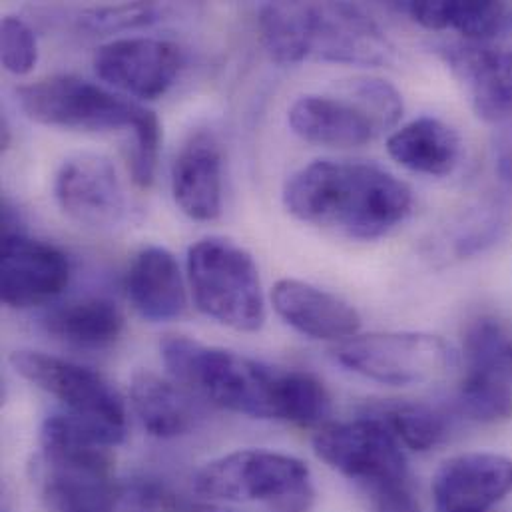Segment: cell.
Instances as JSON below:
<instances>
[{
	"instance_id": "cell-1",
	"label": "cell",
	"mask_w": 512,
	"mask_h": 512,
	"mask_svg": "<svg viewBox=\"0 0 512 512\" xmlns=\"http://www.w3.org/2000/svg\"><path fill=\"white\" fill-rule=\"evenodd\" d=\"M160 353L174 381L220 409L305 429L325 427L331 415L325 385L307 371L271 367L186 335L164 337Z\"/></svg>"
},
{
	"instance_id": "cell-2",
	"label": "cell",
	"mask_w": 512,
	"mask_h": 512,
	"mask_svg": "<svg viewBox=\"0 0 512 512\" xmlns=\"http://www.w3.org/2000/svg\"><path fill=\"white\" fill-rule=\"evenodd\" d=\"M32 473L50 512H160L164 491L146 479H118L114 445L60 411L44 419Z\"/></svg>"
},
{
	"instance_id": "cell-3",
	"label": "cell",
	"mask_w": 512,
	"mask_h": 512,
	"mask_svg": "<svg viewBox=\"0 0 512 512\" xmlns=\"http://www.w3.org/2000/svg\"><path fill=\"white\" fill-rule=\"evenodd\" d=\"M283 204L305 224L371 242L409 218L413 194L379 166L317 160L287 180Z\"/></svg>"
},
{
	"instance_id": "cell-4",
	"label": "cell",
	"mask_w": 512,
	"mask_h": 512,
	"mask_svg": "<svg viewBox=\"0 0 512 512\" xmlns=\"http://www.w3.org/2000/svg\"><path fill=\"white\" fill-rule=\"evenodd\" d=\"M22 112L42 126L66 130H124L132 134L130 174L138 188L154 184L160 122L158 116L120 94L72 74H56L16 90Z\"/></svg>"
},
{
	"instance_id": "cell-5",
	"label": "cell",
	"mask_w": 512,
	"mask_h": 512,
	"mask_svg": "<svg viewBox=\"0 0 512 512\" xmlns=\"http://www.w3.org/2000/svg\"><path fill=\"white\" fill-rule=\"evenodd\" d=\"M194 491L210 503H254L273 512H309L315 485L309 467L291 455L242 449L206 463Z\"/></svg>"
},
{
	"instance_id": "cell-6",
	"label": "cell",
	"mask_w": 512,
	"mask_h": 512,
	"mask_svg": "<svg viewBox=\"0 0 512 512\" xmlns=\"http://www.w3.org/2000/svg\"><path fill=\"white\" fill-rule=\"evenodd\" d=\"M403 98L381 78H355L341 94H309L293 102L287 122L301 140L329 148H359L397 126Z\"/></svg>"
},
{
	"instance_id": "cell-7",
	"label": "cell",
	"mask_w": 512,
	"mask_h": 512,
	"mask_svg": "<svg viewBox=\"0 0 512 512\" xmlns=\"http://www.w3.org/2000/svg\"><path fill=\"white\" fill-rule=\"evenodd\" d=\"M188 281L196 307L236 331H259L265 297L256 261L230 240L206 238L188 252Z\"/></svg>"
},
{
	"instance_id": "cell-8",
	"label": "cell",
	"mask_w": 512,
	"mask_h": 512,
	"mask_svg": "<svg viewBox=\"0 0 512 512\" xmlns=\"http://www.w3.org/2000/svg\"><path fill=\"white\" fill-rule=\"evenodd\" d=\"M313 449L327 467L365 489L373 501L413 487L403 445L373 415L321 427Z\"/></svg>"
},
{
	"instance_id": "cell-9",
	"label": "cell",
	"mask_w": 512,
	"mask_h": 512,
	"mask_svg": "<svg viewBox=\"0 0 512 512\" xmlns=\"http://www.w3.org/2000/svg\"><path fill=\"white\" fill-rule=\"evenodd\" d=\"M10 365L22 379L58 399L64 413L100 431L114 447L124 441V401L114 385L98 371L30 349L14 351Z\"/></svg>"
},
{
	"instance_id": "cell-10",
	"label": "cell",
	"mask_w": 512,
	"mask_h": 512,
	"mask_svg": "<svg viewBox=\"0 0 512 512\" xmlns=\"http://www.w3.org/2000/svg\"><path fill=\"white\" fill-rule=\"evenodd\" d=\"M333 359L381 385L409 387L435 381L451 365V347L437 335L395 331L355 335L333 347Z\"/></svg>"
},
{
	"instance_id": "cell-11",
	"label": "cell",
	"mask_w": 512,
	"mask_h": 512,
	"mask_svg": "<svg viewBox=\"0 0 512 512\" xmlns=\"http://www.w3.org/2000/svg\"><path fill=\"white\" fill-rule=\"evenodd\" d=\"M465 373L459 385V409L479 423L512 417V335L495 317L481 315L463 337Z\"/></svg>"
},
{
	"instance_id": "cell-12",
	"label": "cell",
	"mask_w": 512,
	"mask_h": 512,
	"mask_svg": "<svg viewBox=\"0 0 512 512\" xmlns=\"http://www.w3.org/2000/svg\"><path fill=\"white\" fill-rule=\"evenodd\" d=\"M391 52L393 48L383 30L359 6L347 2H307V58L379 66L391 58Z\"/></svg>"
},
{
	"instance_id": "cell-13",
	"label": "cell",
	"mask_w": 512,
	"mask_h": 512,
	"mask_svg": "<svg viewBox=\"0 0 512 512\" xmlns=\"http://www.w3.org/2000/svg\"><path fill=\"white\" fill-rule=\"evenodd\" d=\"M184 66V50L162 38H120L100 46L94 70L108 86L140 98H162Z\"/></svg>"
},
{
	"instance_id": "cell-14",
	"label": "cell",
	"mask_w": 512,
	"mask_h": 512,
	"mask_svg": "<svg viewBox=\"0 0 512 512\" xmlns=\"http://www.w3.org/2000/svg\"><path fill=\"white\" fill-rule=\"evenodd\" d=\"M54 194L60 210L84 228H114L126 212L124 188L116 168L100 154L68 158L56 174Z\"/></svg>"
},
{
	"instance_id": "cell-15",
	"label": "cell",
	"mask_w": 512,
	"mask_h": 512,
	"mask_svg": "<svg viewBox=\"0 0 512 512\" xmlns=\"http://www.w3.org/2000/svg\"><path fill=\"white\" fill-rule=\"evenodd\" d=\"M70 281L66 256L22 230L2 234L0 297L10 309H32L56 299Z\"/></svg>"
},
{
	"instance_id": "cell-16",
	"label": "cell",
	"mask_w": 512,
	"mask_h": 512,
	"mask_svg": "<svg viewBox=\"0 0 512 512\" xmlns=\"http://www.w3.org/2000/svg\"><path fill=\"white\" fill-rule=\"evenodd\" d=\"M435 512H491L512 493V459L465 453L447 459L433 477Z\"/></svg>"
},
{
	"instance_id": "cell-17",
	"label": "cell",
	"mask_w": 512,
	"mask_h": 512,
	"mask_svg": "<svg viewBox=\"0 0 512 512\" xmlns=\"http://www.w3.org/2000/svg\"><path fill=\"white\" fill-rule=\"evenodd\" d=\"M271 303L289 327L311 339L341 343L361 329V315L351 303L299 279L277 281Z\"/></svg>"
},
{
	"instance_id": "cell-18",
	"label": "cell",
	"mask_w": 512,
	"mask_h": 512,
	"mask_svg": "<svg viewBox=\"0 0 512 512\" xmlns=\"http://www.w3.org/2000/svg\"><path fill=\"white\" fill-rule=\"evenodd\" d=\"M441 54L465 84L479 118L501 122L512 116V50L465 40L445 44Z\"/></svg>"
},
{
	"instance_id": "cell-19",
	"label": "cell",
	"mask_w": 512,
	"mask_h": 512,
	"mask_svg": "<svg viewBox=\"0 0 512 512\" xmlns=\"http://www.w3.org/2000/svg\"><path fill=\"white\" fill-rule=\"evenodd\" d=\"M172 194L180 210L196 222L222 214V148L214 132L198 130L178 152L172 168Z\"/></svg>"
},
{
	"instance_id": "cell-20",
	"label": "cell",
	"mask_w": 512,
	"mask_h": 512,
	"mask_svg": "<svg viewBox=\"0 0 512 512\" xmlns=\"http://www.w3.org/2000/svg\"><path fill=\"white\" fill-rule=\"evenodd\" d=\"M126 293L148 321L162 323L184 315L188 305L180 265L166 248H146L134 257L126 275Z\"/></svg>"
},
{
	"instance_id": "cell-21",
	"label": "cell",
	"mask_w": 512,
	"mask_h": 512,
	"mask_svg": "<svg viewBox=\"0 0 512 512\" xmlns=\"http://www.w3.org/2000/svg\"><path fill=\"white\" fill-rule=\"evenodd\" d=\"M130 399L144 431L162 441L188 435L200 419L196 395L152 371H138L132 377Z\"/></svg>"
},
{
	"instance_id": "cell-22",
	"label": "cell",
	"mask_w": 512,
	"mask_h": 512,
	"mask_svg": "<svg viewBox=\"0 0 512 512\" xmlns=\"http://www.w3.org/2000/svg\"><path fill=\"white\" fill-rule=\"evenodd\" d=\"M413 22L429 30H457L469 42L501 38L512 30V6L475 0H421L397 4Z\"/></svg>"
},
{
	"instance_id": "cell-23",
	"label": "cell",
	"mask_w": 512,
	"mask_h": 512,
	"mask_svg": "<svg viewBox=\"0 0 512 512\" xmlns=\"http://www.w3.org/2000/svg\"><path fill=\"white\" fill-rule=\"evenodd\" d=\"M42 325L64 345L100 351L112 347L122 337L124 315L106 297H82L50 309Z\"/></svg>"
},
{
	"instance_id": "cell-24",
	"label": "cell",
	"mask_w": 512,
	"mask_h": 512,
	"mask_svg": "<svg viewBox=\"0 0 512 512\" xmlns=\"http://www.w3.org/2000/svg\"><path fill=\"white\" fill-rule=\"evenodd\" d=\"M389 156L403 168L425 176H449L461 160V138L437 118H419L387 140Z\"/></svg>"
},
{
	"instance_id": "cell-25",
	"label": "cell",
	"mask_w": 512,
	"mask_h": 512,
	"mask_svg": "<svg viewBox=\"0 0 512 512\" xmlns=\"http://www.w3.org/2000/svg\"><path fill=\"white\" fill-rule=\"evenodd\" d=\"M367 415L383 421L399 443L415 453H427L439 447L451 431V421L443 411L417 401L381 403L371 407Z\"/></svg>"
},
{
	"instance_id": "cell-26",
	"label": "cell",
	"mask_w": 512,
	"mask_h": 512,
	"mask_svg": "<svg viewBox=\"0 0 512 512\" xmlns=\"http://www.w3.org/2000/svg\"><path fill=\"white\" fill-rule=\"evenodd\" d=\"M307 2H267L259 8V30L277 64H297L305 54Z\"/></svg>"
},
{
	"instance_id": "cell-27",
	"label": "cell",
	"mask_w": 512,
	"mask_h": 512,
	"mask_svg": "<svg viewBox=\"0 0 512 512\" xmlns=\"http://www.w3.org/2000/svg\"><path fill=\"white\" fill-rule=\"evenodd\" d=\"M2 66L16 74L26 76L38 62V44L32 28L18 16H4L0 26Z\"/></svg>"
},
{
	"instance_id": "cell-28",
	"label": "cell",
	"mask_w": 512,
	"mask_h": 512,
	"mask_svg": "<svg viewBox=\"0 0 512 512\" xmlns=\"http://www.w3.org/2000/svg\"><path fill=\"white\" fill-rule=\"evenodd\" d=\"M158 10L154 4H124L114 8H96L84 14L82 24L92 32H116L156 20Z\"/></svg>"
},
{
	"instance_id": "cell-29",
	"label": "cell",
	"mask_w": 512,
	"mask_h": 512,
	"mask_svg": "<svg viewBox=\"0 0 512 512\" xmlns=\"http://www.w3.org/2000/svg\"><path fill=\"white\" fill-rule=\"evenodd\" d=\"M178 512H236L230 511V509H222V507H216V505H190V507H182L178 509Z\"/></svg>"
},
{
	"instance_id": "cell-30",
	"label": "cell",
	"mask_w": 512,
	"mask_h": 512,
	"mask_svg": "<svg viewBox=\"0 0 512 512\" xmlns=\"http://www.w3.org/2000/svg\"><path fill=\"white\" fill-rule=\"evenodd\" d=\"M10 144V128L6 126V120L2 122V148H8Z\"/></svg>"
}]
</instances>
